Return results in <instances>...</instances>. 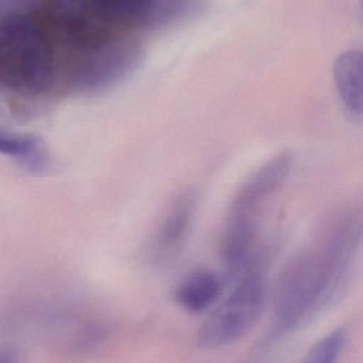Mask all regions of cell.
I'll use <instances>...</instances> for the list:
<instances>
[{
  "label": "cell",
  "mask_w": 363,
  "mask_h": 363,
  "mask_svg": "<svg viewBox=\"0 0 363 363\" xmlns=\"http://www.w3.org/2000/svg\"><path fill=\"white\" fill-rule=\"evenodd\" d=\"M193 194L183 192L164 213L153 240V254L158 259H168L183 247L195 215Z\"/></svg>",
  "instance_id": "8992f818"
},
{
  "label": "cell",
  "mask_w": 363,
  "mask_h": 363,
  "mask_svg": "<svg viewBox=\"0 0 363 363\" xmlns=\"http://www.w3.org/2000/svg\"><path fill=\"white\" fill-rule=\"evenodd\" d=\"M292 155L281 152L249 174L234 194L222 235L221 255L226 272L234 277L249 264L260 218L292 168Z\"/></svg>",
  "instance_id": "3957f363"
},
{
  "label": "cell",
  "mask_w": 363,
  "mask_h": 363,
  "mask_svg": "<svg viewBox=\"0 0 363 363\" xmlns=\"http://www.w3.org/2000/svg\"><path fill=\"white\" fill-rule=\"evenodd\" d=\"M117 28L149 18L160 0H95Z\"/></svg>",
  "instance_id": "30bf717a"
},
{
  "label": "cell",
  "mask_w": 363,
  "mask_h": 363,
  "mask_svg": "<svg viewBox=\"0 0 363 363\" xmlns=\"http://www.w3.org/2000/svg\"><path fill=\"white\" fill-rule=\"evenodd\" d=\"M0 363H17L16 357L8 350H0Z\"/></svg>",
  "instance_id": "7c38bea8"
},
{
  "label": "cell",
  "mask_w": 363,
  "mask_h": 363,
  "mask_svg": "<svg viewBox=\"0 0 363 363\" xmlns=\"http://www.w3.org/2000/svg\"><path fill=\"white\" fill-rule=\"evenodd\" d=\"M264 259L261 255L249 262L234 291L200 326V347L213 350L232 345L259 319L266 303Z\"/></svg>",
  "instance_id": "5b68a950"
},
{
  "label": "cell",
  "mask_w": 363,
  "mask_h": 363,
  "mask_svg": "<svg viewBox=\"0 0 363 363\" xmlns=\"http://www.w3.org/2000/svg\"><path fill=\"white\" fill-rule=\"evenodd\" d=\"M223 279L211 270L200 269L188 275L177 289L179 304L190 313H200L217 302L223 290Z\"/></svg>",
  "instance_id": "ba28073f"
},
{
  "label": "cell",
  "mask_w": 363,
  "mask_h": 363,
  "mask_svg": "<svg viewBox=\"0 0 363 363\" xmlns=\"http://www.w3.org/2000/svg\"><path fill=\"white\" fill-rule=\"evenodd\" d=\"M334 78L341 101L353 116L362 117L363 64L360 51L350 50L337 57Z\"/></svg>",
  "instance_id": "52a82bcc"
},
{
  "label": "cell",
  "mask_w": 363,
  "mask_h": 363,
  "mask_svg": "<svg viewBox=\"0 0 363 363\" xmlns=\"http://www.w3.org/2000/svg\"><path fill=\"white\" fill-rule=\"evenodd\" d=\"M58 50L36 11L0 21V89L38 101L62 89Z\"/></svg>",
  "instance_id": "7a4b0ae2"
},
{
  "label": "cell",
  "mask_w": 363,
  "mask_h": 363,
  "mask_svg": "<svg viewBox=\"0 0 363 363\" xmlns=\"http://www.w3.org/2000/svg\"><path fill=\"white\" fill-rule=\"evenodd\" d=\"M34 11L58 52L102 51L113 43L119 30L95 0H40Z\"/></svg>",
  "instance_id": "277c9868"
},
{
  "label": "cell",
  "mask_w": 363,
  "mask_h": 363,
  "mask_svg": "<svg viewBox=\"0 0 363 363\" xmlns=\"http://www.w3.org/2000/svg\"><path fill=\"white\" fill-rule=\"evenodd\" d=\"M0 155L34 172L44 170L48 164L46 149L40 138L4 128H0Z\"/></svg>",
  "instance_id": "9c48e42d"
},
{
  "label": "cell",
  "mask_w": 363,
  "mask_h": 363,
  "mask_svg": "<svg viewBox=\"0 0 363 363\" xmlns=\"http://www.w3.org/2000/svg\"><path fill=\"white\" fill-rule=\"evenodd\" d=\"M362 224L360 207H342L287 264L275 291L276 313L283 323L303 321L338 291L359 250Z\"/></svg>",
  "instance_id": "6da1fadb"
},
{
  "label": "cell",
  "mask_w": 363,
  "mask_h": 363,
  "mask_svg": "<svg viewBox=\"0 0 363 363\" xmlns=\"http://www.w3.org/2000/svg\"><path fill=\"white\" fill-rule=\"evenodd\" d=\"M345 343V330H335L311 347L302 363H337Z\"/></svg>",
  "instance_id": "8fae6325"
}]
</instances>
